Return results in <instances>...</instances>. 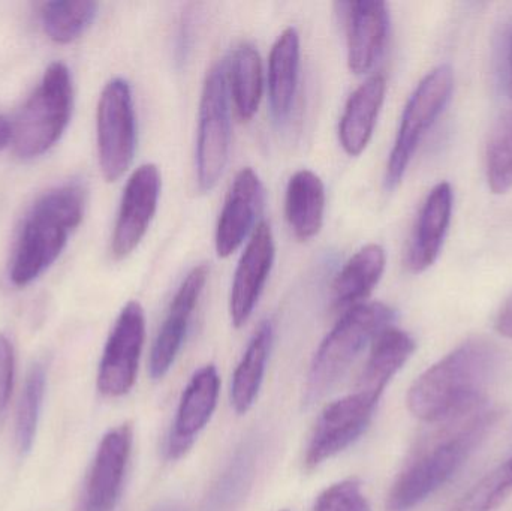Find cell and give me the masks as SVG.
I'll return each mask as SVG.
<instances>
[{"label":"cell","instance_id":"obj_19","mask_svg":"<svg viewBox=\"0 0 512 511\" xmlns=\"http://www.w3.org/2000/svg\"><path fill=\"white\" fill-rule=\"evenodd\" d=\"M417 344L411 335L390 326L382 330L370 348L369 359L358 378L355 392L379 404L388 384L406 365Z\"/></svg>","mask_w":512,"mask_h":511},{"label":"cell","instance_id":"obj_12","mask_svg":"<svg viewBox=\"0 0 512 511\" xmlns=\"http://www.w3.org/2000/svg\"><path fill=\"white\" fill-rule=\"evenodd\" d=\"M221 377L215 365L198 369L183 390L173 428L168 435L165 456L179 461L194 447L198 435L206 429L218 408Z\"/></svg>","mask_w":512,"mask_h":511},{"label":"cell","instance_id":"obj_21","mask_svg":"<svg viewBox=\"0 0 512 511\" xmlns=\"http://www.w3.org/2000/svg\"><path fill=\"white\" fill-rule=\"evenodd\" d=\"M300 75V35L286 27L274 42L268 59V99L277 122L288 119L297 95Z\"/></svg>","mask_w":512,"mask_h":511},{"label":"cell","instance_id":"obj_8","mask_svg":"<svg viewBox=\"0 0 512 511\" xmlns=\"http://www.w3.org/2000/svg\"><path fill=\"white\" fill-rule=\"evenodd\" d=\"M102 176L116 182L131 167L137 147V120L131 86L123 78L105 84L96 116Z\"/></svg>","mask_w":512,"mask_h":511},{"label":"cell","instance_id":"obj_23","mask_svg":"<svg viewBox=\"0 0 512 511\" xmlns=\"http://www.w3.org/2000/svg\"><path fill=\"white\" fill-rule=\"evenodd\" d=\"M325 186L315 173L300 170L286 188L285 215L298 240H310L324 224Z\"/></svg>","mask_w":512,"mask_h":511},{"label":"cell","instance_id":"obj_32","mask_svg":"<svg viewBox=\"0 0 512 511\" xmlns=\"http://www.w3.org/2000/svg\"><path fill=\"white\" fill-rule=\"evenodd\" d=\"M14 368V348L9 339L0 333V414L5 411L11 398Z\"/></svg>","mask_w":512,"mask_h":511},{"label":"cell","instance_id":"obj_27","mask_svg":"<svg viewBox=\"0 0 512 511\" xmlns=\"http://www.w3.org/2000/svg\"><path fill=\"white\" fill-rule=\"evenodd\" d=\"M512 494V458L490 471L447 511H493Z\"/></svg>","mask_w":512,"mask_h":511},{"label":"cell","instance_id":"obj_3","mask_svg":"<svg viewBox=\"0 0 512 511\" xmlns=\"http://www.w3.org/2000/svg\"><path fill=\"white\" fill-rule=\"evenodd\" d=\"M87 192L72 182L42 195L24 219L12 255L9 279L26 287L53 266L72 231L83 221Z\"/></svg>","mask_w":512,"mask_h":511},{"label":"cell","instance_id":"obj_15","mask_svg":"<svg viewBox=\"0 0 512 511\" xmlns=\"http://www.w3.org/2000/svg\"><path fill=\"white\" fill-rule=\"evenodd\" d=\"M274 263V239L270 225L262 221L252 231L251 240L240 258L234 275L230 297L233 326L240 329L248 323L264 290Z\"/></svg>","mask_w":512,"mask_h":511},{"label":"cell","instance_id":"obj_13","mask_svg":"<svg viewBox=\"0 0 512 511\" xmlns=\"http://www.w3.org/2000/svg\"><path fill=\"white\" fill-rule=\"evenodd\" d=\"M209 272L206 264L194 267L177 290L150 351L149 371L153 380H162L173 368L188 335L189 324L206 287Z\"/></svg>","mask_w":512,"mask_h":511},{"label":"cell","instance_id":"obj_14","mask_svg":"<svg viewBox=\"0 0 512 511\" xmlns=\"http://www.w3.org/2000/svg\"><path fill=\"white\" fill-rule=\"evenodd\" d=\"M131 425L117 426L102 438L84 492L83 510L114 511L122 494L126 468L131 458Z\"/></svg>","mask_w":512,"mask_h":511},{"label":"cell","instance_id":"obj_10","mask_svg":"<svg viewBox=\"0 0 512 511\" xmlns=\"http://www.w3.org/2000/svg\"><path fill=\"white\" fill-rule=\"evenodd\" d=\"M146 341V315L138 302L126 303L120 312L99 363L98 389L108 398L128 395L137 381Z\"/></svg>","mask_w":512,"mask_h":511},{"label":"cell","instance_id":"obj_11","mask_svg":"<svg viewBox=\"0 0 512 511\" xmlns=\"http://www.w3.org/2000/svg\"><path fill=\"white\" fill-rule=\"evenodd\" d=\"M161 195V173L155 164H144L129 177L123 191L111 252L116 260H123L137 249L146 236Z\"/></svg>","mask_w":512,"mask_h":511},{"label":"cell","instance_id":"obj_18","mask_svg":"<svg viewBox=\"0 0 512 511\" xmlns=\"http://www.w3.org/2000/svg\"><path fill=\"white\" fill-rule=\"evenodd\" d=\"M453 213V189L450 183L436 185L427 195L406 255L412 273L429 269L438 260Z\"/></svg>","mask_w":512,"mask_h":511},{"label":"cell","instance_id":"obj_24","mask_svg":"<svg viewBox=\"0 0 512 511\" xmlns=\"http://www.w3.org/2000/svg\"><path fill=\"white\" fill-rule=\"evenodd\" d=\"M385 263L384 248L375 243L364 246L349 258L333 282L334 308L348 311L363 303L381 281Z\"/></svg>","mask_w":512,"mask_h":511},{"label":"cell","instance_id":"obj_31","mask_svg":"<svg viewBox=\"0 0 512 511\" xmlns=\"http://www.w3.org/2000/svg\"><path fill=\"white\" fill-rule=\"evenodd\" d=\"M249 450L246 449V452H240L237 455L236 461L228 468L227 476L222 479L218 495H216V500H221V504H225V500H228V503L231 500H236L239 492H242L243 486L248 483V477L251 476L252 465H254V453Z\"/></svg>","mask_w":512,"mask_h":511},{"label":"cell","instance_id":"obj_1","mask_svg":"<svg viewBox=\"0 0 512 511\" xmlns=\"http://www.w3.org/2000/svg\"><path fill=\"white\" fill-rule=\"evenodd\" d=\"M498 413L486 404L436 423L406 462L387 498L388 511H411L444 488L486 437Z\"/></svg>","mask_w":512,"mask_h":511},{"label":"cell","instance_id":"obj_6","mask_svg":"<svg viewBox=\"0 0 512 511\" xmlns=\"http://www.w3.org/2000/svg\"><path fill=\"white\" fill-rule=\"evenodd\" d=\"M453 86V69L441 65L429 72L412 93L403 111L399 132L388 159L385 174V186L388 189H394L402 182L418 144L447 107Z\"/></svg>","mask_w":512,"mask_h":511},{"label":"cell","instance_id":"obj_29","mask_svg":"<svg viewBox=\"0 0 512 511\" xmlns=\"http://www.w3.org/2000/svg\"><path fill=\"white\" fill-rule=\"evenodd\" d=\"M44 393L45 369L42 365H35L27 374L20 405H18L15 434H17L18 449L23 453L30 452L35 441Z\"/></svg>","mask_w":512,"mask_h":511},{"label":"cell","instance_id":"obj_20","mask_svg":"<svg viewBox=\"0 0 512 511\" xmlns=\"http://www.w3.org/2000/svg\"><path fill=\"white\" fill-rule=\"evenodd\" d=\"M387 81L382 75L367 78L346 102L339 125V140L348 155L366 150L384 104Z\"/></svg>","mask_w":512,"mask_h":511},{"label":"cell","instance_id":"obj_7","mask_svg":"<svg viewBox=\"0 0 512 511\" xmlns=\"http://www.w3.org/2000/svg\"><path fill=\"white\" fill-rule=\"evenodd\" d=\"M231 144L227 62L210 69L200 102L197 141V179L201 192H210L224 174Z\"/></svg>","mask_w":512,"mask_h":511},{"label":"cell","instance_id":"obj_34","mask_svg":"<svg viewBox=\"0 0 512 511\" xmlns=\"http://www.w3.org/2000/svg\"><path fill=\"white\" fill-rule=\"evenodd\" d=\"M12 137L14 125L5 116H0V150L12 143Z\"/></svg>","mask_w":512,"mask_h":511},{"label":"cell","instance_id":"obj_26","mask_svg":"<svg viewBox=\"0 0 512 511\" xmlns=\"http://www.w3.org/2000/svg\"><path fill=\"white\" fill-rule=\"evenodd\" d=\"M98 3L89 0H56L41 8L45 35L57 44H69L80 38L95 21Z\"/></svg>","mask_w":512,"mask_h":511},{"label":"cell","instance_id":"obj_22","mask_svg":"<svg viewBox=\"0 0 512 511\" xmlns=\"http://www.w3.org/2000/svg\"><path fill=\"white\" fill-rule=\"evenodd\" d=\"M273 339V324L270 321H262L234 371L230 399L231 407L239 416L248 413L258 399L265 371H267Z\"/></svg>","mask_w":512,"mask_h":511},{"label":"cell","instance_id":"obj_25","mask_svg":"<svg viewBox=\"0 0 512 511\" xmlns=\"http://www.w3.org/2000/svg\"><path fill=\"white\" fill-rule=\"evenodd\" d=\"M227 80L240 119L251 120L264 90L261 57L254 45L242 44L234 50L227 62Z\"/></svg>","mask_w":512,"mask_h":511},{"label":"cell","instance_id":"obj_2","mask_svg":"<svg viewBox=\"0 0 512 511\" xmlns=\"http://www.w3.org/2000/svg\"><path fill=\"white\" fill-rule=\"evenodd\" d=\"M499 351L484 338L468 339L415 380L406 398L412 416L436 425L477 410L495 375Z\"/></svg>","mask_w":512,"mask_h":511},{"label":"cell","instance_id":"obj_37","mask_svg":"<svg viewBox=\"0 0 512 511\" xmlns=\"http://www.w3.org/2000/svg\"><path fill=\"white\" fill-rule=\"evenodd\" d=\"M280 511H289V510H280Z\"/></svg>","mask_w":512,"mask_h":511},{"label":"cell","instance_id":"obj_16","mask_svg":"<svg viewBox=\"0 0 512 511\" xmlns=\"http://www.w3.org/2000/svg\"><path fill=\"white\" fill-rule=\"evenodd\" d=\"M264 206V186L252 168L237 173L216 228L218 257L233 255L255 230L256 218Z\"/></svg>","mask_w":512,"mask_h":511},{"label":"cell","instance_id":"obj_35","mask_svg":"<svg viewBox=\"0 0 512 511\" xmlns=\"http://www.w3.org/2000/svg\"><path fill=\"white\" fill-rule=\"evenodd\" d=\"M510 72H511V81H512V33L510 39Z\"/></svg>","mask_w":512,"mask_h":511},{"label":"cell","instance_id":"obj_9","mask_svg":"<svg viewBox=\"0 0 512 511\" xmlns=\"http://www.w3.org/2000/svg\"><path fill=\"white\" fill-rule=\"evenodd\" d=\"M376 407V402L358 392L328 404L319 414L307 444L306 470H315L354 446L369 429Z\"/></svg>","mask_w":512,"mask_h":511},{"label":"cell","instance_id":"obj_4","mask_svg":"<svg viewBox=\"0 0 512 511\" xmlns=\"http://www.w3.org/2000/svg\"><path fill=\"white\" fill-rule=\"evenodd\" d=\"M396 312L384 303H360L348 309L325 336L313 357L304 387V404L321 401L348 372L367 345L393 324Z\"/></svg>","mask_w":512,"mask_h":511},{"label":"cell","instance_id":"obj_33","mask_svg":"<svg viewBox=\"0 0 512 511\" xmlns=\"http://www.w3.org/2000/svg\"><path fill=\"white\" fill-rule=\"evenodd\" d=\"M495 329L505 338L512 339V294L496 315Z\"/></svg>","mask_w":512,"mask_h":511},{"label":"cell","instance_id":"obj_28","mask_svg":"<svg viewBox=\"0 0 512 511\" xmlns=\"http://www.w3.org/2000/svg\"><path fill=\"white\" fill-rule=\"evenodd\" d=\"M487 182L495 194L512 188V110L493 128L486 153Z\"/></svg>","mask_w":512,"mask_h":511},{"label":"cell","instance_id":"obj_17","mask_svg":"<svg viewBox=\"0 0 512 511\" xmlns=\"http://www.w3.org/2000/svg\"><path fill=\"white\" fill-rule=\"evenodd\" d=\"M348 30V65L354 74L369 72L384 51L390 29L387 3L378 0L340 3Z\"/></svg>","mask_w":512,"mask_h":511},{"label":"cell","instance_id":"obj_30","mask_svg":"<svg viewBox=\"0 0 512 511\" xmlns=\"http://www.w3.org/2000/svg\"><path fill=\"white\" fill-rule=\"evenodd\" d=\"M313 511H372L361 483L357 479L342 480L328 486L316 498Z\"/></svg>","mask_w":512,"mask_h":511},{"label":"cell","instance_id":"obj_5","mask_svg":"<svg viewBox=\"0 0 512 511\" xmlns=\"http://www.w3.org/2000/svg\"><path fill=\"white\" fill-rule=\"evenodd\" d=\"M72 105L71 72L63 63H51L15 122L12 137L15 155L33 159L47 153L65 132Z\"/></svg>","mask_w":512,"mask_h":511},{"label":"cell","instance_id":"obj_36","mask_svg":"<svg viewBox=\"0 0 512 511\" xmlns=\"http://www.w3.org/2000/svg\"><path fill=\"white\" fill-rule=\"evenodd\" d=\"M156 511H179V510L174 509V507H162L161 510H156Z\"/></svg>","mask_w":512,"mask_h":511}]
</instances>
